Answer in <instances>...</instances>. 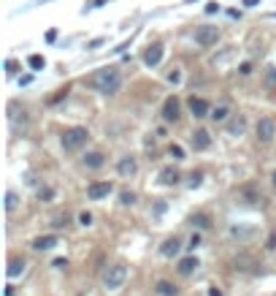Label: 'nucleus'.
Wrapping results in <instances>:
<instances>
[{
    "label": "nucleus",
    "mask_w": 276,
    "mask_h": 296,
    "mask_svg": "<svg viewBox=\"0 0 276 296\" xmlns=\"http://www.w3.org/2000/svg\"><path fill=\"white\" fill-rule=\"evenodd\" d=\"M90 84L95 87L98 92H103V95H111V92L120 90L122 84V76L116 68H100V71H95L90 76Z\"/></svg>",
    "instance_id": "f257e3e1"
},
{
    "label": "nucleus",
    "mask_w": 276,
    "mask_h": 296,
    "mask_svg": "<svg viewBox=\"0 0 276 296\" xmlns=\"http://www.w3.org/2000/svg\"><path fill=\"white\" fill-rule=\"evenodd\" d=\"M125 280H128V267L125 264H114V267H108L103 272V285L108 291H116V288L125 285Z\"/></svg>",
    "instance_id": "f03ea898"
},
{
    "label": "nucleus",
    "mask_w": 276,
    "mask_h": 296,
    "mask_svg": "<svg viewBox=\"0 0 276 296\" xmlns=\"http://www.w3.org/2000/svg\"><path fill=\"white\" fill-rule=\"evenodd\" d=\"M87 142H90V130H87V128H70V130L62 134V147L70 150V152L82 150Z\"/></svg>",
    "instance_id": "7ed1b4c3"
},
{
    "label": "nucleus",
    "mask_w": 276,
    "mask_h": 296,
    "mask_svg": "<svg viewBox=\"0 0 276 296\" xmlns=\"http://www.w3.org/2000/svg\"><path fill=\"white\" fill-rule=\"evenodd\" d=\"M195 41H198L201 46H214L219 41V27H214V25H201L198 30H195Z\"/></svg>",
    "instance_id": "20e7f679"
},
{
    "label": "nucleus",
    "mask_w": 276,
    "mask_h": 296,
    "mask_svg": "<svg viewBox=\"0 0 276 296\" xmlns=\"http://www.w3.org/2000/svg\"><path fill=\"white\" fill-rule=\"evenodd\" d=\"M273 136H276V122L271 120V117H263V120L257 122V142L268 144Z\"/></svg>",
    "instance_id": "39448f33"
},
{
    "label": "nucleus",
    "mask_w": 276,
    "mask_h": 296,
    "mask_svg": "<svg viewBox=\"0 0 276 296\" xmlns=\"http://www.w3.org/2000/svg\"><path fill=\"white\" fill-rule=\"evenodd\" d=\"M179 117H181V104H179V98L171 95V98L163 104V120H165V122H176Z\"/></svg>",
    "instance_id": "423d86ee"
},
{
    "label": "nucleus",
    "mask_w": 276,
    "mask_h": 296,
    "mask_svg": "<svg viewBox=\"0 0 276 296\" xmlns=\"http://www.w3.org/2000/svg\"><path fill=\"white\" fill-rule=\"evenodd\" d=\"M9 122H11L14 130L25 128V125H27V112H25V109H19L17 104H11V106H9Z\"/></svg>",
    "instance_id": "0eeeda50"
},
{
    "label": "nucleus",
    "mask_w": 276,
    "mask_h": 296,
    "mask_svg": "<svg viewBox=\"0 0 276 296\" xmlns=\"http://www.w3.org/2000/svg\"><path fill=\"white\" fill-rule=\"evenodd\" d=\"M111 190H114L111 182H92L90 188H87V196H90L92 201H100V199H106Z\"/></svg>",
    "instance_id": "6e6552de"
},
{
    "label": "nucleus",
    "mask_w": 276,
    "mask_h": 296,
    "mask_svg": "<svg viewBox=\"0 0 276 296\" xmlns=\"http://www.w3.org/2000/svg\"><path fill=\"white\" fill-rule=\"evenodd\" d=\"M190 144H192V150H209V147H211V136H209V130H192V134H190Z\"/></svg>",
    "instance_id": "1a4fd4ad"
},
{
    "label": "nucleus",
    "mask_w": 276,
    "mask_h": 296,
    "mask_svg": "<svg viewBox=\"0 0 276 296\" xmlns=\"http://www.w3.org/2000/svg\"><path fill=\"white\" fill-rule=\"evenodd\" d=\"M116 171H120V177H133L138 171V163L136 158H130V155H125V158H120V163H116Z\"/></svg>",
    "instance_id": "9d476101"
},
{
    "label": "nucleus",
    "mask_w": 276,
    "mask_h": 296,
    "mask_svg": "<svg viewBox=\"0 0 276 296\" xmlns=\"http://www.w3.org/2000/svg\"><path fill=\"white\" fill-rule=\"evenodd\" d=\"M163 46L160 44H154V46H149V49L144 52V63L149 65V68H154V65H160V60H163Z\"/></svg>",
    "instance_id": "9b49d317"
},
{
    "label": "nucleus",
    "mask_w": 276,
    "mask_h": 296,
    "mask_svg": "<svg viewBox=\"0 0 276 296\" xmlns=\"http://www.w3.org/2000/svg\"><path fill=\"white\" fill-rule=\"evenodd\" d=\"M190 112H192V117H198V120H201V117H209L211 114V109H209V104H206V101H203V98H190Z\"/></svg>",
    "instance_id": "f8f14e48"
},
{
    "label": "nucleus",
    "mask_w": 276,
    "mask_h": 296,
    "mask_svg": "<svg viewBox=\"0 0 276 296\" xmlns=\"http://www.w3.org/2000/svg\"><path fill=\"white\" fill-rule=\"evenodd\" d=\"M60 242H57V237L54 234H46V237H35L33 239V247L35 250H52V247H57Z\"/></svg>",
    "instance_id": "ddd939ff"
},
{
    "label": "nucleus",
    "mask_w": 276,
    "mask_h": 296,
    "mask_svg": "<svg viewBox=\"0 0 276 296\" xmlns=\"http://www.w3.org/2000/svg\"><path fill=\"white\" fill-rule=\"evenodd\" d=\"M179 250H181V242H179L176 237L165 239V242H163V247H160V253L165 255V258H173V255H179Z\"/></svg>",
    "instance_id": "4468645a"
},
{
    "label": "nucleus",
    "mask_w": 276,
    "mask_h": 296,
    "mask_svg": "<svg viewBox=\"0 0 276 296\" xmlns=\"http://www.w3.org/2000/svg\"><path fill=\"white\" fill-rule=\"evenodd\" d=\"M198 267H201L198 258H195V255H187V258H181V261H179V267H176V269H179V275H184V277H187V275H192V272L198 269Z\"/></svg>",
    "instance_id": "2eb2a0df"
},
{
    "label": "nucleus",
    "mask_w": 276,
    "mask_h": 296,
    "mask_svg": "<svg viewBox=\"0 0 276 296\" xmlns=\"http://www.w3.org/2000/svg\"><path fill=\"white\" fill-rule=\"evenodd\" d=\"M82 163H84L87 169H100L106 163V155L103 152H87L84 158H82Z\"/></svg>",
    "instance_id": "dca6fc26"
},
{
    "label": "nucleus",
    "mask_w": 276,
    "mask_h": 296,
    "mask_svg": "<svg viewBox=\"0 0 276 296\" xmlns=\"http://www.w3.org/2000/svg\"><path fill=\"white\" fill-rule=\"evenodd\" d=\"M154 293L157 296H179V288L173 285V283H168V280H157Z\"/></svg>",
    "instance_id": "f3484780"
},
{
    "label": "nucleus",
    "mask_w": 276,
    "mask_h": 296,
    "mask_svg": "<svg viewBox=\"0 0 276 296\" xmlns=\"http://www.w3.org/2000/svg\"><path fill=\"white\" fill-rule=\"evenodd\" d=\"M244 130H247V117H244V114H235V120L227 125V134H230V136H241Z\"/></svg>",
    "instance_id": "a211bd4d"
},
{
    "label": "nucleus",
    "mask_w": 276,
    "mask_h": 296,
    "mask_svg": "<svg viewBox=\"0 0 276 296\" xmlns=\"http://www.w3.org/2000/svg\"><path fill=\"white\" fill-rule=\"evenodd\" d=\"M179 180H181V177H179V171L173 169V166H165V169L160 171V182H163V185H176Z\"/></svg>",
    "instance_id": "6ab92c4d"
},
{
    "label": "nucleus",
    "mask_w": 276,
    "mask_h": 296,
    "mask_svg": "<svg viewBox=\"0 0 276 296\" xmlns=\"http://www.w3.org/2000/svg\"><path fill=\"white\" fill-rule=\"evenodd\" d=\"M211 120H214V122H225L227 120V117H230V106H227V104H219V106H214V109H211Z\"/></svg>",
    "instance_id": "aec40b11"
},
{
    "label": "nucleus",
    "mask_w": 276,
    "mask_h": 296,
    "mask_svg": "<svg viewBox=\"0 0 276 296\" xmlns=\"http://www.w3.org/2000/svg\"><path fill=\"white\" fill-rule=\"evenodd\" d=\"M22 272H25V261H22V258H11L9 261V277H19Z\"/></svg>",
    "instance_id": "412c9836"
},
{
    "label": "nucleus",
    "mask_w": 276,
    "mask_h": 296,
    "mask_svg": "<svg viewBox=\"0 0 276 296\" xmlns=\"http://www.w3.org/2000/svg\"><path fill=\"white\" fill-rule=\"evenodd\" d=\"M252 234H255L252 228H239V225H233L230 228V237H235V239H249Z\"/></svg>",
    "instance_id": "4be33fe9"
},
{
    "label": "nucleus",
    "mask_w": 276,
    "mask_h": 296,
    "mask_svg": "<svg viewBox=\"0 0 276 296\" xmlns=\"http://www.w3.org/2000/svg\"><path fill=\"white\" fill-rule=\"evenodd\" d=\"M17 204H19L17 193H14V190H9V193H6V209H9V212H14V209H17Z\"/></svg>",
    "instance_id": "5701e85b"
},
{
    "label": "nucleus",
    "mask_w": 276,
    "mask_h": 296,
    "mask_svg": "<svg viewBox=\"0 0 276 296\" xmlns=\"http://www.w3.org/2000/svg\"><path fill=\"white\" fill-rule=\"evenodd\" d=\"M241 199H247V204H260L263 201L260 193H252V190H241Z\"/></svg>",
    "instance_id": "b1692460"
},
{
    "label": "nucleus",
    "mask_w": 276,
    "mask_h": 296,
    "mask_svg": "<svg viewBox=\"0 0 276 296\" xmlns=\"http://www.w3.org/2000/svg\"><path fill=\"white\" fill-rule=\"evenodd\" d=\"M27 63H30V68H35V71H41V68L46 65V60L41 57V54H33V57H30Z\"/></svg>",
    "instance_id": "393cba45"
},
{
    "label": "nucleus",
    "mask_w": 276,
    "mask_h": 296,
    "mask_svg": "<svg viewBox=\"0 0 276 296\" xmlns=\"http://www.w3.org/2000/svg\"><path fill=\"white\" fill-rule=\"evenodd\" d=\"M192 225H198V228H209V217L206 215H192Z\"/></svg>",
    "instance_id": "a878e982"
},
{
    "label": "nucleus",
    "mask_w": 276,
    "mask_h": 296,
    "mask_svg": "<svg viewBox=\"0 0 276 296\" xmlns=\"http://www.w3.org/2000/svg\"><path fill=\"white\" fill-rule=\"evenodd\" d=\"M54 199V190L52 188H41L38 190V201H52Z\"/></svg>",
    "instance_id": "bb28decb"
},
{
    "label": "nucleus",
    "mask_w": 276,
    "mask_h": 296,
    "mask_svg": "<svg viewBox=\"0 0 276 296\" xmlns=\"http://www.w3.org/2000/svg\"><path fill=\"white\" fill-rule=\"evenodd\" d=\"M62 225H68V215H54L52 228H62Z\"/></svg>",
    "instance_id": "cd10ccee"
},
{
    "label": "nucleus",
    "mask_w": 276,
    "mask_h": 296,
    "mask_svg": "<svg viewBox=\"0 0 276 296\" xmlns=\"http://www.w3.org/2000/svg\"><path fill=\"white\" fill-rule=\"evenodd\" d=\"M168 82H173V84L181 82V71H179V68H171V71H168Z\"/></svg>",
    "instance_id": "c85d7f7f"
},
{
    "label": "nucleus",
    "mask_w": 276,
    "mask_h": 296,
    "mask_svg": "<svg viewBox=\"0 0 276 296\" xmlns=\"http://www.w3.org/2000/svg\"><path fill=\"white\" fill-rule=\"evenodd\" d=\"M201 180H203V174H195V171H192V174H190V180H187V185H190V188H198Z\"/></svg>",
    "instance_id": "c756f323"
},
{
    "label": "nucleus",
    "mask_w": 276,
    "mask_h": 296,
    "mask_svg": "<svg viewBox=\"0 0 276 296\" xmlns=\"http://www.w3.org/2000/svg\"><path fill=\"white\" fill-rule=\"evenodd\" d=\"M171 158H176V160H181V158H184V150H181V147H179V144H173V147H171Z\"/></svg>",
    "instance_id": "7c9ffc66"
},
{
    "label": "nucleus",
    "mask_w": 276,
    "mask_h": 296,
    "mask_svg": "<svg viewBox=\"0 0 276 296\" xmlns=\"http://www.w3.org/2000/svg\"><path fill=\"white\" fill-rule=\"evenodd\" d=\"M265 82L271 84V87H276V68H268V74H265Z\"/></svg>",
    "instance_id": "2f4dec72"
},
{
    "label": "nucleus",
    "mask_w": 276,
    "mask_h": 296,
    "mask_svg": "<svg viewBox=\"0 0 276 296\" xmlns=\"http://www.w3.org/2000/svg\"><path fill=\"white\" fill-rule=\"evenodd\" d=\"M120 199H122V204H136V193H128V190H125Z\"/></svg>",
    "instance_id": "473e14b6"
},
{
    "label": "nucleus",
    "mask_w": 276,
    "mask_h": 296,
    "mask_svg": "<svg viewBox=\"0 0 276 296\" xmlns=\"http://www.w3.org/2000/svg\"><path fill=\"white\" fill-rule=\"evenodd\" d=\"M78 223H82V225H92V215L90 212H82V215H78Z\"/></svg>",
    "instance_id": "72a5a7b5"
},
{
    "label": "nucleus",
    "mask_w": 276,
    "mask_h": 296,
    "mask_svg": "<svg viewBox=\"0 0 276 296\" xmlns=\"http://www.w3.org/2000/svg\"><path fill=\"white\" fill-rule=\"evenodd\" d=\"M201 245V237H198V234H192V239H190V247H198Z\"/></svg>",
    "instance_id": "f704fd0d"
},
{
    "label": "nucleus",
    "mask_w": 276,
    "mask_h": 296,
    "mask_svg": "<svg viewBox=\"0 0 276 296\" xmlns=\"http://www.w3.org/2000/svg\"><path fill=\"white\" fill-rule=\"evenodd\" d=\"M54 267H57V269H65L68 261H65V258H57V261H54Z\"/></svg>",
    "instance_id": "c9c22d12"
},
{
    "label": "nucleus",
    "mask_w": 276,
    "mask_h": 296,
    "mask_svg": "<svg viewBox=\"0 0 276 296\" xmlns=\"http://www.w3.org/2000/svg\"><path fill=\"white\" fill-rule=\"evenodd\" d=\"M239 71H241V74H244V76H247V74H252V65H249V63H244V65H241V68H239Z\"/></svg>",
    "instance_id": "e433bc0d"
},
{
    "label": "nucleus",
    "mask_w": 276,
    "mask_h": 296,
    "mask_svg": "<svg viewBox=\"0 0 276 296\" xmlns=\"http://www.w3.org/2000/svg\"><path fill=\"white\" fill-rule=\"evenodd\" d=\"M209 296H222V291H219V288H211V291H209Z\"/></svg>",
    "instance_id": "4c0bfd02"
},
{
    "label": "nucleus",
    "mask_w": 276,
    "mask_h": 296,
    "mask_svg": "<svg viewBox=\"0 0 276 296\" xmlns=\"http://www.w3.org/2000/svg\"><path fill=\"white\" fill-rule=\"evenodd\" d=\"M260 3V0H244V6H249V9H252V6H257Z\"/></svg>",
    "instance_id": "58836bf2"
},
{
    "label": "nucleus",
    "mask_w": 276,
    "mask_h": 296,
    "mask_svg": "<svg viewBox=\"0 0 276 296\" xmlns=\"http://www.w3.org/2000/svg\"><path fill=\"white\" fill-rule=\"evenodd\" d=\"M106 3V0H92V6H103Z\"/></svg>",
    "instance_id": "ea45409f"
},
{
    "label": "nucleus",
    "mask_w": 276,
    "mask_h": 296,
    "mask_svg": "<svg viewBox=\"0 0 276 296\" xmlns=\"http://www.w3.org/2000/svg\"><path fill=\"white\" fill-rule=\"evenodd\" d=\"M271 180H273V185H276V171H273V177H271Z\"/></svg>",
    "instance_id": "a19ab883"
}]
</instances>
